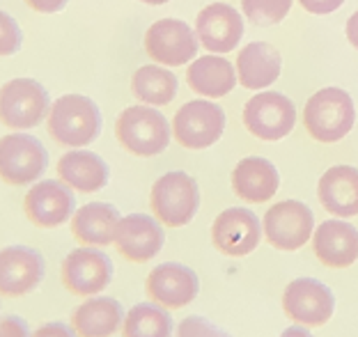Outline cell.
<instances>
[{
	"instance_id": "cell-6",
	"label": "cell",
	"mask_w": 358,
	"mask_h": 337,
	"mask_svg": "<svg viewBox=\"0 0 358 337\" xmlns=\"http://www.w3.org/2000/svg\"><path fill=\"white\" fill-rule=\"evenodd\" d=\"M51 110L48 89L35 78H12L0 87V124L12 131H28L42 124Z\"/></svg>"
},
{
	"instance_id": "cell-38",
	"label": "cell",
	"mask_w": 358,
	"mask_h": 337,
	"mask_svg": "<svg viewBox=\"0 0 358 337\" xmlns=\"http://www.w3.org/2000/svg\"><path fill=\"white\" fill-rule=\"evenodd\" d=\"M141 3H145V5H166V3H170V0H141Z\"/></svg>"
},
{
	"instance_id": "cell-3",
	"label": "cell",
	"mask_w": 358,
	"mask_h": 337,
	"mask_svg": "<svg viewBox=\"0 0 358 337\" xmlns=\"http://www.w3.org/2000/svg\"><path fill=\"white\" fill-rule=\"evenodd\" d=\"M170 134L173 129H170L166 115L145 103L129 106L120 113L115 122L117 143L129 154L141 156V159L164 154L170 145Z\"/></svg>"
},
{
	"instance_id": "cell-12",
	"label": "cell",
	"mask_w": 358,
	"mask_h": 337,
	"mask_svg": "<svg viewBox=\"0 0 358 337\" xmlns=\"http://www.w3.org/2000/svg\"><path fill=\"white\" fill-rule=\"evenodd\" d=\"M23 213L35 227H60L76 213L74 191L60 179H39L23 197Z\"/></svg>"
},
{
	"instance_id": "cell-13",
	"label": "cell",
	"mask_w": 358,
	"mask_h": 337,
	"mask_svg": "<svg viewBox=\"0 0 358 337\" xmlns=\"http://www.w3.org/2000/svg\"><path fill=\"white\" fill-rule=\"evenodd\" d=\"M46 261L44 254L32 245L14 243L0 248V296L21 299L44 282Z\"/></svg>"
},
{
	"instance_id": "cell-10",
	"label": "cell",
	"mask_w": 358,
	"mask_h": 337,
	"mask_svg": "<svg viewBox=\"0 0 358 337\" xmlns=\"http://www.w3.org/2000/svg\"><path fill=\"white\" fill-rule=\"evenodd\" d=\"M243 124L259 141L275 143L287 138L296 124V108L282 92H259L243 106Z\"/></svg>"
},
{
	"instance_id": "cell-29",
	"label": "cell",
	"mask_w": 358,
	"mask_h": 337,
	"mask_svg": "<svg viewBox=\"0 0 358 337\" xmlns=\"http://www.w3.org/2000/svg\"><path fill=\"white\" fill-rule=\"evenodd\" d=\"M243 14L255 26H275L292 10V0H241Z\"/></svg>"
},
{
	"instance_id": "cell-25",
	"label": "cell",
	"mask_w": 358,
	"mask_h": 337,
	"mask_svg": "<svg viewBox=\"0 0 358 337\" xmlns=\"http://www.w3.org/2000/svg\"><path fill=\"white\" fill-rule=\"evenodd\" d=\"M282 57L266 42H250L237 55V78L246 89H264L280 78Z\"/></svg>"
},
{
	"instance_id": "cell-24",
	"label": "cell",
	"mask_w": 358,
	"mask_h": 337,
	"mask_svg": "<svg viewBox=\"0 0 358 337\" xmlns=\"http://www.w3.org/2000/svg\"><path fill=\"white\" fill-rule=\"evenodd\" d=\"M120 220L122 216L115 209V204L87 202L83 207H78L74 216H71V234L83 245L103 248V245H110L115 241Z\"/></svg>"
},
{
	"instance_id": "cell-22",
	"label": "cell",
	"mask_w": 358,
	"mask_h": 337,
	"mask_svg": "<svg viewBox=\"0 0 358 337\" xmlns=\"http://www.w3.org/2000/svg\"><path fill=\"white\" fill-rule=\"evenodd\" d=\"M317 197L336 218L358 216V168L333 166L320 177Z\"/></svg>"
},
{
	"instance_id": "cell-14",
	"label": "cell",
	"mask_w": 358,
	"mask_h": 337,
	"mask_svg": "<svg viewBox=\"0 0 358 337\" xmlns=\"http://www.w3.org/2000/svg\"><path fill=\"white\" fill-rule=\"evenodd\" d=\"M145 53L164 67H182L198 55V35L179 19H159L145 32Z\"/></svg>"
},
{
	"instance_id": "cell-28",
	"label": "cell",
	"mask_w": 358,
	"mask_h": 337,
	"mask_svg": "<svg viewBox=\"0 0 358 337\" xmlns=\"http://www.w3.org/2000/svg\"><path fill=\"white\" fill-rule=\"evenodd\" d=\"M175 324L170 310L159 303H136L124 315L122 337H173Z\"/></svg>"
},
{
	"instance_id": "cell-27",
	"label": "cell",
	"mask_w": 358,
	"mask_h": 337,
	"mask_svg": "<svg viewBox=\"0 0 358 337\" xmlns=\"http://www.w3.org/2000/svg\"><path fill=\"white\" fill-rule=\"evenodd\" d=\"M177 76L159 64H145L131 76V92L145 106H168L177 96Z\"/></svg>"
},
{
	"instance_id": "cell-1",
	"label": "cell",
	"mask_w": 358,
	"mask_h": 337,
	"mask_svg": "<svg viewBox=\"0 0 358 337\" xmlns=\"http://www.w3.org/2000/svg\"><path fill=\"white\" fill-rule=\"evenodd\" d=\"M48 136L67 150H83L101 134V110L85 94H62L46 117Z\"/></svg>"
},
{
	"instance_id": "cell-34",
	"label": "cell",
	"mask_w": 358,
	"mask_h": 337,
	"mask_svg": "<svg viewBox=\"0 0 358 337\" xmlns=\"http://www.w3.org/2000/svg\"><path fill=\"white\" fill-rule=\"evenodd\" d=\"M299 5L303 7L306 12L324 16V14H333L338 12L340 7L345 5V0H299Z\"/></svg>"
},
{
	"instance_id": "cell-9",
	"label": "cell",
	"mask_w": 358,
	"mask_h": 337,
	"mask_svg": "<svg viewBox=\"0 0 358 337\" xmlns=\"http://www.w3.org/2000/svg\"><path fill=\"white\" fill-rule=\"evenodd\" d=\"M262 229L266 241L282 252H294L313 241L315 213L301 200H282L264 213Z\"/></svg>"
},
{
	"instance_id": "cell-20",
	"label": "cell",
	"mask_w": 358,
	"mask_h": 337,
	"mask_svg": "<svg viewBox=\"0 0 358 337\" xmlns=\"http://www.w3.org/2000/svg\"><path fill=\"white\" fill-rule=\"evenodd\" d=\"M278 168L264 156H246L232 170V191L248 204H264L278 193Z\"/></svg>"
},
{
	"instance_id": "cell-21",
	"label": "cell",
	"mask_w": 358,
	"mask_h": 337,
	"mask_svg": "<svg viewBox=\"0 0 358 337\" xmlns=\"http://www.w3.org/2000/svg\"><path fill=\"white\" fill-rule=\"evenodd\" d=\"M124 308L113 296H90L71 312V328L78 337H113L122 331Z\"/></svg>"
},
{
	"instance_id": "cell-23",
	"label": "cell",
	"mask_w": 358,
	"mask_h": 337,
	"mask_svg": "<svg viewBox=\"0 0 358 337\" xmlns=\"http://www.w3.org/2000/svg\"><path fill=\"white\" fill-rule=\"evenodd\" d=\"M58 179L71 191L96 193L108 184L110 168L99 154L90 150H69L58 161Z\"/></svg>"
},
{
	"instance_id": "cell-37",
	"label": "cell",
	"mask_w": 358,
	"mask_h": 337,
	"mask_svg": "<svg viewBox=\"0 0 358 337\" xmlns=\"http://www.w3.org/2000/svg\"><path fill=\"white\" fill-rule=\"evenodd\" d=\"M347 39L352 42L354 48H358V12L349 16L347 21Z\"/></svg>"
},
{
	"instance_id": "cell-7",
	"label": "cell",
	"mask_w": 358,
	"mask_h": 337,
	"mask_svg": "<svg viewBox=\"0 0 358 337\" xmlns=\"http://www.w3.org/2000/svg\"><path fill=\"white\" fill-rule=\"evenodd\" d=\"M113 259L96 245H80L62 259L60 278L64 289L74 296H99L113 282Z\"/></svg>"
},
{
	"instance_id": "cell-26",
	"label": "cell",
	"mask_w": 358,
	"mask_h": 337,
	"mask_svg": "<svg viewBox=\"0 0 358 337\" xmlns=\"http://www.w3.org/2000/svg\"><path fill=\"white\" fill-rule=\"evenodd\" d=\"M186 80L195 94L209 96V99H221L230 94L234 85H237V69L232 67V62L227 57L218 55H202L195 57L186 69Z\"/></svg>"
},
{
	"instance_id": "cell-19",
	"label": "cell",
	"mask_w": 358,
	"mask_h": 337,
	"mask_svg": "<svg viewBox=\"0 0 358 337\" xmlns=\"http://www.w3.org/2000/svg\"><path fill=\"white\" fill-rule=\"evenodd\" d=\"M315 257L329 268H347L358 259V229L347 218H333L315 227Z\"/></svg>"
},
{
	"instance_id": "cell-16",
	"label": "cell",
	"mask_w": 358,
	"mask_h": 337,
	"mask_svg": "<svg viewBox=\"0 0 358 337\" xmlns=\"http://www.w3.org/2000/svg\"><path fill=\"white\" fill-rule=\"evenodd\" d=\"M145 292L150 301L159 303L166 310H182L198 299L200 278L198 273L179 261H164L150 271L145 280Z\"/></svg>"
},
{
	"instance_id": "cell-35",
	"label": "cell",
	"mask_w": 358,
	"mask_h": 337,
	"mask_svg": "<svg viewBox=\"0 0 358 337\" xmlns=\"http://www.w3.org/2000/svg\"><path fill=\"white\" fill-rule=\"evenodd\" d=\"M23 3L39 14H58L67 7L69 0H23Z\"/></svg>"
},
{
	"instance_id": "cell-5",
	"label": "cell",
	"mask_w": 358,
	"mask_h": 337,
	"mask_svg": "<svg viewBox=\"0 0 358 337\" xmlns=\"http://www.w3.org/2000/svg\"><path fill=\"white\" fill-rule=\"evenodd\" d=\"M48 168V150L26 131H12L0 138V182L7 186L37 184Z\"/></svg>"
},
{
	"instance_id": "cell-32",
	"label": "cell",
	"mask_w": 358,
	"mask_h": 337,
	"mask_svg": "<svg viewBox=\"0 0 358 337\" xmlns=\"http://www.w3.org/2000/svg\"><path fill=\"white\" fill-rule=\"evenodd\" d=\"M0 337H32L28 322L19 315L0 317Z\"/></svg>"
},
{
	"instance_id": "cell-31",
	"label": "cell",
	"mask_w": 358,
	"mask_h": 337,
	"mask_svg": "<svg viewBox=\"0 0 358 337\" xmlns=\"http://www.w3.org/2000/svg\"><path fill=\"white\" fill-rule=\"evenodd\" d=\"M23 46V32L12 14L0 10V57L19 53Z\"/></svg>"
},
{
	"instance_id": "cell-18",
	"label": "cell",
	"mask_w": 358,
	"mask_h": 337,
	"mask_svg": "<svg viewBox=\"0 0 358 337\" xmlns=\"http://www.w3.org/2000/svg\"><path fill=\"white\" fill-rule=\"evenodd\" d=\"M195 35L207 51L230 53L243 37V19L232 5L211 3L195 19Z\"/></svg>"
},
{
	"instance_id": "cell-15",
	"label": "cell",
	"mask_w": 358,
	"mask_h": 337,
	"mask_svg": "<svg viewBox=\"0 0 358 337\" xmlns=\"http://www.w3.org/2000/svg\"><path fill=\"white\" fill-rule=\"evenodd\" d=\"M262 220L246 207H230L221 211L211 225V241L218 252L227 257H246L262 241Z\"/></svg>"
},
{
	"instance_id": "cell-36",
	"label": "cell",
	"mask_w": 358,
	"mask_h": 337,
	"mask_svg": "<svg viewBox=\"0 0 358 337\" xmlns=\"http://www.w3.org/2000/svg\"><path fill=\"white\" fill-rule=\"evenodd\" d=\"M280 337H315V335L310 333V328H308V326L292 324V326H287V328H285V331L280 333Z\"/></svg>"
},
{
	"instance_id": "cell-4",
	"label": "cell",
	"mask_w": 358,
	"mask_h": 337,
	"mask_svg": "<svg viewBox=\"0 0 358 337\" xmlns=\"http://www.w3.org/2000/svg\"><path fill=\"white\" fill-rule=\"evenodd\" d=\"M150 207L161 225L184 227L200 209V186L189 172L170 170L154 182Z\"/></svg>"
},
{
	"instance_id": "cell-17",
	"label": "cell",
	"mask_w": 358,
	"mask_h": 337,
	"mask_svg": "<svg viewBox=\"0 0 358 337\" xmlns=\"http://www.w3.org/2000/svg\"><path fill=\"white\" fill-rule=\"evenodd\" d=\"M113 243L124 259L134 261V264H145L164 250L166 232L164 225L154 216L129 213V216H122Z\"/></svg>"
},
{
	"instance_id": "cell-33",
	"label": "cell",
	"mask_w": 358,
	"mask_h": 337,
	"mask_svg": "<svg viewBox=\"0 0 358 337\" xmlns=\"http://www.w3.org/2000/svg\"><path fill=\"white\" fill-rule=\"evenodd\" d=\"M32 337H78L76 331L71 328V324H64V322H46L32 331Z\"/></svg>"
},
{
	"instance_id": "cell-11",
	"label": "cell",
	"mask_w": 358,
	"mask_h": 337,
	"mask_svg": "<svg viewBox=\"0 0 358 337\" xmlns=\"http://www.w3.org/2000/svg\"><path fill=\"white\" fill-rule=\"evenodd\" d=\"M282 310L294 324L320 328L331 322L336 312V296L329 285L317 278H294L282 292Z\"/></svg>"
},
{
	"instance_id": "cell-30",
	"label": "cell",
	"mask_w": 358,
	"mask_h": 337,
	"mask_svg": "<svg viewBox=\"0 0 358 337\" xmlns=\"http://www.w3.org/2000/svg\"><path fill=\"white\" fill-rule=\"evenodd\" d=\"M175 337H232V335L207 317L191 315L179 322Z\"/></svg>"
},
{
	"instance_id": "cell-8",
	"label": "cell",
	"mask_w": 358,
	"mask_h": 337,
	"mask_svg": "<svg viewBox=\"0 0 358 337\" xmlns=\"http://www.w3.org/2000/svg\"><path fill=\"white\" fill-rule=\"evenodd\" d=\"M225 131V110L207 99H193L175 113L173 136L184 150H207L221 141Z\"/></svg>"
},
{
	"instance_id": "cell-2",
	"label": "cell",
	"mask_w": 358,
	"mask_h": 337,
	"mask_svg": "<svg viewBox=\"0 0 358 337\" xmlns=\"http://www.w3.org/2000/svg\"><path fill=\"white\" fill-rule=\"evenodd\" d=\"M354 99L343 87H324L306 103L303 127L317 143H338L354 129Z\"/></svg>"
}]
</instances>
